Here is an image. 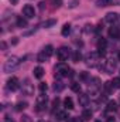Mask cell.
Masks as SVG:
<instances>
[{
    "label": "cell",
    "instance_id": "obj_38",
    "mask_svg": "<svg viewBox=\"0 0 120 122\" xmlns=\"http://www.w3.org/2000/svg\"><path fill=\"white\" fill-rule=\"evenodd\" d=\"M10 3L14 6V4H17V3H18V0H10Z\"/></svg>",
    "mask_w": 120,
    "mask_h": 122
},
{
    "label": "cell",
    "instance_id": "obj_13",
    "mask_svg": "<svg viewBox=\"0 0 120 122\" xmlns=\"http://www.w3.org/2000/svg\"><path fill=\"white\" fill-rule=\"evenodd\" d=\"M64 107H65L66 109H74V108H75V107H74V101H72L71 97H66V98L64 99Z\"/></svg>",
    "mask_w": 120,
    "mask_h": 122
},
{
    "label": "cell",
    "instance_id": "obj_2",
    "mask_svg": "<svg viewBox=\"0 0 120 122\" xmlns=\"http://www.w3.org/2000/svg\"><path fill=\"white\" fill-rule=\"evenodd\" d=\"M55 75H58V77H72V70L65 62H60L55 67Z\"/></svg>",
    "mask_w": 120,
    "mask_h": 122
},
{
    "label": "cell",
    "instance_id": "obj_12",
    "mask_svg": "<svg viewBox=\"0 0 120 122\" xmlns=\"http://www.w3.org/2000/svg\"><path fill=\"white\" fill-rule=\"evenodd\" d=\"M32 74H34V77H35V78H38V80H40V78H42V77H44L45 71H44V68H42V67H35V68H34V71H32Z\"/></svg>",
    "mask_w": 120,
    "mask_h": 122
},
{
    "label": "cell",
    "instance_id": "obj_11",
    "mask_svg": "<svg viewBox=\"0 0 120 122\" xmlns=\"http://www.w3.org/2000/svg\"><path fill=\"white\" fill-rule=\"evenodd\" d=\"M109 37H110V38H115V40L120 38V27L112 26V27L109 29Z\"/></svg>",
    "mask_w": 120,
    "mask_h": 122
},
{
    "label": "cell",
    "instance_id": "obj_23",
    "mask_svg": "<svg viewBox=\"0 0 120 122\" xmlns=\"http://www.w3.org/2000/svg\"><path fill=\"white\" fill-rule=\"evenodd\" d=\"M112 1H113V0H97L96 4H97L99 7H106V6H109Z\"/></svg>",
    "mask_w": 120,
    "mask_h": 122
},
{
    "label": "cell",
    "instance_id": "obj_36",
    "mask_svg": "<svg viewBox=\"0 0 120 122\" xmlns=\"http://www.w3.org/2000/svg\"><path fill=\"white\" fill-rule=\"evenodd\" d=\"M106 122H116V121H115V118H113V117H109V118L106 119Z\"/></svg>",
    "mask_w": 120,
    "mask_h": 122
},
{
    "label": "cell",
    "instance_id": "obj_10",
    "mask_svg": "<svg viewBox=\"0 0 120 122\" xmlns=\"http://www.w3.org/2000/svg\"><path fill=\"white\" fill-rule=\"evenodd\" d=\"M78 102H79L81 107H88L89 102H90V97L88 94H81V92H79V95H78Z\"/></svg>",
    "mask_w": 120,
    "mask_h": 122
},
{
    "label": "cell",
    "instance_id": "obj_37",
    "mask_svg": "<svg viewBox=\"0 0 120 122\" xmlns=\"http://www.w3.org/2000/svg\"><path fill=\"white\" fill-rule=\"evenodd\" d=\"M1 48H3V50H6V48H7V46H6V43H4V41H1Z\"/></svg>",
    "mask_w": 120,
    "mask_h": 122
},
{
    "label": "cell",
    "instance_id": "obj_1",
    "mask_svg": "<svg viewBox=\"0 0 120 122\" xmlns=\"http://www.w3.org/2000/svg\"><path fill=\"white\" fill-rule=\"evenodd\" d=\"M24 58H18L17 56H11V57H9L6 62H4V65H3V71L4 72H11V71H14L21 62H23Z\"/></svg>",
    "mask_w": 120,
    "mask_h": 122
},
{
    "label": "cell",
    "instance_id": "obj_35",
    "mask_svg": "<svg viewBox=\"0 0 120 122\" xmlns=\"http://www.w3.org/2000/svg\"><path fill=\"white\" fill-rule=\"evenodd\" d=\"M74 122H83V118H74Z\"/></svg>",
    "mask_w": 120,
    "mask_h": 122
},
{
    "label": "cell",
    "instance_id": "obj_40",
    "mask_svg": "<svg viewBox=\"0 0 120 122\" xmlns=\"http://www.w3.org/2000/svg\"><path fill=\"white\" fill-rule=\"evenodd\" d=\"M119 60H120V53H119Z\"/></svg>",
    "mask_w": 120,
    "mask_h": 122
},
{
    "label": "cell",
    "instance_id": "obj_24",
    "mask_svg": "<svg viewBox=\"0 0 120 122\" xmlns=\"http://www.w3.org/2000/svg\"><path fill=\"white\" fill-rule=\"evenodd\" d=\"M71 90L74 92H78V94H79V92H81V84H79V82H72V84H71Z\"/></svg>",
    "mask_w": 120,
    "mask_h": 122
},
{
    "label": "cell",
    "instance_id": "obj_22",
    "mask_svg": "<svg viewBox=\"0 0 120 122\" xmlns=\"http://www.w3.org/2000/svg\"><path fill=\"white\" fill-rule=\"evenodd\" d=\"M117 109V102L116 101H109L107 102V111H116Z\"/></svg>",
    "mask_w": 120,
    "mask_h": 122
},
{
    "label": "cell",
    "instance_id": "obj_30",
    "mask_svg": "<svg viewBox=\"0 0 120 122\" xmlns=\"http://www.w3.org/2000/svg\"><path fill=\"white\" fill-rule=\"evenodd\" d=\"M52 3V9H60L62 6V0H51Z\"/></svg>",
    "mask_w": 120,
    "mask_h": 122
},
{
    "label": "cell",
    "instance_id": "obj_20",
    "mask_svg": "<svg viewBox=\"0 0 120 122\" xmlns=\"http://www.w3.org/2000/svg\"><path fill=\"white\" fill-rule=\"evenodd\" d=\"M116 20H117V14H116V13H107V14H106V21L113 23V21H116Z\"/></svg>",
    "mask_w": 120,
    "mask_h": 122
},
{
    "label": "cell",
    "instance_id": "obj_31",
    "mask_svg": "<svg viewBox=\"0 0 120 122\" xmlns=\"http://www.w3.org/2000/svg\"><path fill=\"white\" fill-rule=\"evenodd\" d=\"M66 118H69V117L66 115V112H58V114H57V119H60V121H64V119H66Z\"/></svg>",
    "mask_w": 120,
    "mask_h": 122
},
{
    "label": "cell",
    "instance_id": "obj_14",
    "mask_svg": "<svg viewBox=\"0 0 120 122\" xmlns=\"http://www.w3.org/2000/svg\"><path fill=\"white\" fill-rule=\"evenodd\" d=\"M27 26H28V23H27V19H24V17H17V27L26 29Z\"/></svg>",
    "mask_w": 120,
    "mask_h": 122
},
{
    "label": "cell",
    "instance_id": "obj_4",
    "mask_svg": "<svg viewBox=\"0 0 120 122\" xmlns=\"http://www.w3.org/2000/svg\"><path fill=\"white\" fill-rule=\"evenodd\" d=\"M69 56H71V51H69L68 47H60V48L57 50V57H58V60H60L61 62L66 61L69 58Z\"/></svg>",
    "mask_w": 120,
    "mask_h": 122
},
{
    "label": "cell",
    "instance_id": "obj_33",
    "mask_svg": "<svg viewBox=\"0 0 120 122\" xmlns=\"http://www.w3.org/2000/svg\"><path fill=\"white\" fill-rule=\"evenodd\" d=\"M58 104H60V98L57 97V98L52 101V107H54V108H57V107H58Z\"/></svg>",
    "mask_w": 120,
    "mask_h": 122
},
{
    "label": "cell",
    "instance_id": "obj_26",
    "mask_svg": "<svg viewBox=\"0 0 120 122\" xmlns=\"http://www.w3.org/2000/svg\"><path fill=\"white\" fill-rule=\"evenodd\" d=\"M26 108H27V102H17V105H16V109L17 111H23Z\"/></svg>",
    "mask_w": 120,
    "mask_h": 122
},
{
    "label": "cell",
    "instance_id": "obj_16",
    "mask_svg": "<svg viewBox=\"0 0 120 122\" xmlns=\"http://www.w3.org/2000/svg\"><path fill=\"white\" fill-rule=\"evenodd\" d=\"M69 33H71V24L69 23H65L64 27H62V30H61V34L64 37H66V36H69Z\"/></svg>",
    "mask_w": 120,
    "mask_h": 122
},
{
    "label": "cell",
    "instance_id": "obj_19",
    "mask_svg": "<svg viewBox=\"0 0 120 122\" xmlns=\"http://www.w3.org/2000/svg\"><path fill=\"white\" fill-rule=\"evenodd\" d=\"M81 117H82V118H83L85 121H88V119H90V118L93 117V114H92V111H90V109H83V111H82V115H81Z\"/></svg>",
    "mask_w": 120,
    "mask_h": 122
},
{
    "label": "cell",
    "instance_id": "obj_9",
    "mask_svg": "<svg viewBox=\"0 0 120 122\" xmlns=\"http://www.w3.org/2000/svg\"><path fill=\"white\" fill-rule=\"evenodd\" d=\"M23 14H24L27 19H32V17L35 16V9H34L31 4H26V6L23 7Z\"/></svg>",
    "mask_w": 120,
    "mask_h": 122
},
{
    "label": "cell",
    "instance_id": "obj_15",
    "mask_svg": "<svg viewBox=\"0 0 120 122\" xmlns=\"http://www.w3.org/2000/svg\"><path fill=\"white\" fill-rule=\"evenodd\" d=\"M42 51H44V53H45V56L50 58V57L54 54V47H52L51 44H48V46H45V47H44V50H42Z\"/></svg>",
    "mask_w": 120,
    "mask_h": 122
},
{
    "label": "cell",
    "instance_id": "obj_28",
    "mask_svg": "<svg viewBox=\"0 0 120 122\" xmlns=\"http://www.w3.org/2000/svg\"><path fill=\"white\" fill-rule=\"evenodd\" d=\"M37 60L40 61V62H44L45 60H48V57L45 56V53H44V51H41V53L38 54V57H37Z\"/></svg>",
    "mask_w": 120,
    "mask_h": 122
},
{
    "label": "cell",
    "instance_id": "obj_39",
    "mask_svg": "<svg viewBox=\"0 0 120 122\" xmlns=\"http://www.w3.org/2000/svg\"><path fill=\"white\" fill-rule=\"evenodd\" d=\"M17 43H18V40H17V38H16V37H14V40H13V41H11V44H17Z\"/></svg>",
    "mask_w": 120,
    "mask_h": 122
},
{
    "label": "cell",
    "instance_id": "obj_21",
    "mask_svg": "<svg viewBox=\"0 0 120 122\" xmlns=\"http://www.w3.org/2000/svg\"><path fill=\"white\" fill-rule=\"evenodd\" d=\"M54 24H57V20H55V19H51V20H47V21H44V23H42V27L48 29V27H52Z\"/></svg>",
    "mask_w": 120,
    "mask_h": 122
},
{
    "label": "cell",
    "instance_id": "obj_7",
    "mask_svg": "<svg viewBox=\"0 0 120 122\" xmlns=\"http://www.w3.org/2000/svg\"><path fill=\"white\" fill-rule=\"evenodd\" d=\"M7 88H9L10 91H16V90H18V88H20V81H18V78H17V77H11V78H9V80H7Z\"/></svg>",
    "mask_w": 120,
    "mask_h": 122
},
{
    "label": "cell",
    "instance_id": "obj_34",
    "mask_svg": "<svg viewBox=\"0 0 120 122\" xmlns=\"http://www.w3.org/2000/svg\"><path fill=\"white\" fill-rule=\"evenodd\" d=\"M45 7H47V3H45V1H41V3H40V9H41V10H44Z\"/></svg>",
    "mask_w": 120,
    "mask_h": 122
},
{
    "label": "cell",
    "instance_id": "obj_29",
    "mask_svg": "<svg viewBox=\"0 0 120 122\" xmlns=\"http://www.w3.org/2000/svg\"><path fill=\"white\" fill-rule=\"evenodd\" d=\"M72 58H74V61H75V62H79V61H81V58H82V54H81L79 51H75V53H74V56H72Z\"/></svg>",
    "mask_w": 120,
    "mask_h": 122
},
{
    "label": "cell",
    "instance_id": "obj_18",
    "mask_svg": "<svg viewBox=\"0 0 120 122\" xmlns=\"http://www.w3.org/2000/svg\"><path fill=\"white\" fill-rule=\"evenodd\" d=\"M106 46H107V41H106L103 37L97 40V50H105V48H106Z\"/></svg>",
    "mask_w": 120,
    "mask_h": 122
},
{
    "label": "cell",
    "instance_id": "obj_8",
    "mask_svg": "<svg viewBox=\"0 0 120 122\" xmlns=\"http://www.w3.org/2000/svg\"><path fill=\"white\" fill-rule=\"evenodd\" d=\"M47 101H48V97H47L45 94L38 95V97H37V109H38V111H42V109L45 108V105H47Z\"/></svg>",
    "mask_w": 120,
    "mask_h": 122
},
{
    "label": "cell",
    "instance_id": "obj_17",
    "mask_svg": "<svg viewBox=\"0 0 120 122\" xmlns=\"http://www.w3.org/2000/svg\"><path fill=\"white\" fill-rule=\"evenodd\" d=\"M64 88H65V85H64L62 81H55V82H54V91L55 92H61Z\"/></svg>",
    "mask_w": 120,
    "mask_h": 122
},
{
    "label": "cell",
    "instance_id": "obj_27",
    "mask_svg": "<svg viewBox=\"0 0 120 122\" xmlns=\"http://www.w3.org/2000/svg\"><path fill=\"white\" fill-rule=\"evenodd\" d=\"M38 88H40V91H41V94H45V92H47V90H48V85H47L45 82H40Z\"/></svg>",
    "mask_w": 120,
    "mask_h": 122
},
{
    "label": "cell",
    "instance_id": "obj_32",
    "mask_svg": "<svg viewBox=\"0 0 120 122\" xmlns=\"http://www.w3.org/2000/svg\"><path fill=\"white\" fill-rule=\"evenodd\" d=\"M88 78H89V74L88 72H85V71L81 72V80H88Z\"/></svg>",
    "mask_w": 120,
    "mask_h": 122
},
{
    "label": "cell",
    "instance_id": "obj_6",
    "mask_svg": "<svg viewBox=\"0 0 120 122\" xmlns=\"http://www.w3.org/2000/svg\"><path fill=\"white\" fill-rule=\"evenodd\" d=\"M21 88H23V92L26 94V95H32L34 94V85L31 84V81L28 78H26L24 81H23V85H21Z\"/></svg>",
    "mask_w": 120,
    "mask_h": 122
},
{
    "label": "cell",
    "instance_id": "obj_25",
    "mask_svg": "<svg viewBox=\"0 0 120 122\" xmlns=\"http://www.w3.org/2000/svg\"><path fill=\"white\" fill-rule=\"evenodd\" d=\"M110 82H112V85H113V88H115V90H116V88H120V77L113 78Z\"/></svg>",
    "mask_w": 120,
    "mask_h": 122
},
{
    "label": "cell",
    "instance_id": "obj_3",
    "mask_svg": "<svg viewBox=\"0 0 120 122\" xmlns=\"http://www.w3.org/2000/svg\"><path fill=\"white\" fill-rule=\"evenodd\" d=\"M100 68H103V71L106 74H112L115 70H116V61L113 58H109V60H105L103 64L100 65Z\"/></svg>",
    "mask_w": 120,
    "mask_h": 122
},
{
    "label": "cell",
    "instance_id": "obj_5",
    "mask_svg": "<svg viewBox=\"0 0 120 122\" xmlns=\"http://www.w3.org/2000/svg\"><path fill=\"white\" fill-rule=\"evenodd\" d=\"M100 57H99V54L97 53H89L86 57H85V62H86V65H89V67H95L96 64H97V61Z\"/></svg>",
    "mask_w": 120,
    "mask_h": 122
}]
</instances>
